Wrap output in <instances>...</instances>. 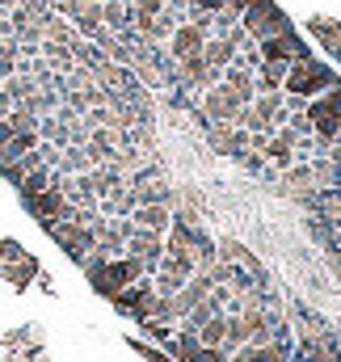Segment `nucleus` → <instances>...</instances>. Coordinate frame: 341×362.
<instances>
[{"label":"nucleus","mask_w":341,"mask_h":362,"mask_svg":"<svg viewBox=\"0 0 341 362\" xmlns=\"http://www.w3.org/2000/svg\"><path fill=\"white\" fill-rule=\"evenodd\" d=\"M329 85H337V72L325 59H316V55L295 59L287 68V76H282V93H295V97H316V93H325Z\"/></svg>","instance_id":"f257e3e1"},{"label":"nucleus","mask_w":341,"mask_h":362,"mask_svg":"<svg viewBox=\"0 0 341 362\" xmlns=\"http://www.w3.org/2000/svg\"><path fill=\"white\" fill-rule=\"evenodd\" d=\"M144 274V262L139 257H131V253H122V257H110L101 270L88 274V286L97 291V295H105V299H114L122 286H131L135 278Z\"/></svg>","instance_id":"f03ea898"},{"label":"nucleus","mask_w":341,"mask_h":362,"mask_svg":"<svg viewBox=\"0 0 341 362\" xmlns=\"http://www.w3.org/2000/svg\"><path fill=\"white\" fill-rule=\"evenodd\" d=\"M241 25H245L257 42H261V38H270V34L291 30V17H287L274 0H249V4H245V13H241Z\"/></svg>","instance_id":"7ed1b4c3"},{"label":"nucleus","mask_w":341,"mask_h":362,"mask_svg":"<svg viewBox=\"0 0 341 362\" xmlns=\"http://www.w3.org/2000/svg\"><path fill=\"white\" fill-rule=\"evenodd\" d=\"M198 110L207 114V122H236V114H241V101H236V93H232V85H211V89L198 93Z\"/></svg>","instance_id":"20e7f679"},{"label":"nucleus","mask_w":341,"mask_h":362,"mask_svg":"<svg viewBox=\"0 0 341 362\" xmlns=\"http://www.w3.org/2000/svg\"><path fill=\"white\" fill-rule=\"evenodd\" d=\"M261 47V59H282V64H295V59H308L312 47L295 34V30H282V34H270L257 42Z\"/></svg>","instance_id":"39448f33"},{"label":"nucleus","mask_w":341,"mask_h":362,"mask_svg":"<svg viewBox=\"0 0 341 362\" xmlns=\"http://www.w3.org/2000/svg\"><path fill=\"white\" fill-rule=\"evenodd\" d=\"M127 253L144 262V274H156L161 253H165V236H161V232H152V228H139V223H135V232L127 236Z\"/></svg>","instance_id":"423d86ee"},{"label":"nucleus","mask_w":341,"mask_h":362,"mask_svg":"<svg viewBox=\"0 0 341 362\" xmlns=\"http://www.w3.org/2000/svg\"><path fill=\"white\" fill-rule=\"evenodd\" d=\"M34 219H72V202L59 194V189H42V194H34L30 202H21Z\"/></svg>","instance_id":"0eeeda50"},{"label":"nucleus","mask_w":341,"mask_h":362,"mask_svg":"<svg viewBox=\"0 0 341 362\" xmlns=\"http://www.w3.org/2000/svg\"><path fill=\"white\" fill-rule=\"evenodd\" d=\"M202 42H207V38H202V30H198L194 21H181V25L169 34V42H165V47H169L173 59H185V55L202 51Z\"/></svg>","instance_id":"6e6552de"},{"label":"nucleus","mask_w":341,"mask_h":362,"mask_svg":"<svg viewBox=\"0 0 341 362\" xmlns=\"http://www.w3.org/2000/svg\"><path fill=\"white\" fill-rule=\"evenodd\" d=\"M131 219L139 223V228H152V232H169V219H173V206H165V202H144V206H135L131 211Z\"/></svg>","instance_id":"1a4fd4ad"},{"label":"nucleus","mask_w":341,"mask_h":362,"mask_svg":"<svg viewBox=\"0 0 341 362\" xmlns=\"http://www.w3.org/2000/svg\"><path fill=\"white\" fill-rule=\"evenodd\" d=\"M202 59H207L211 68H228V64H236V42H232L228 34H211V38L202 42Z\"/></svg>","instance_id":"9d476101"},{"label":"nucleus","mask_w":341,"mask_h":362,"mask_svg":"<svg viewBox=\"0 0 341 362\" xmlns=\"http://www.w3.org/2000/svg\"><path fill=\"white\" fill-rule=\"evenodd\" d=\"M165 350H169V358H177V362H194V354H198V333L177 325V333L165 341Z\"/></svg>","instance_id":"9b49d317"},{"label":"nucleus","mask_w":341,"mask_h":362,"mask_svg":"<svg viewBox=\"0 0 341 362\" xmlns=\"http://www.w3.org/2000/svg\"><path fill=\"white\" fill-rule=\"evenodd\" d=\"M13 189H17V198H21V202H30L34 194L51 189V165H38V169H30V173H25V177L17 181Z\"/></svg>","instance_id":"f8f14e48"},{"label":"nucleus","mask_w":341,"mask_h":362,"mask_svg":"<svg viewBox=\"0 0 341 362\" xmlns=\"http://www.w3.org/2000/svg\"><path fill=\"white\" fill-rule=\"evenodd\" d=\"M4 278H8V286H17V291H25L34 278H38V262L25 253V257H17V262H4Z\"/></svg>","instance_id":"ddd939ff"},{"label":"nucleus","mask_w":341,"mask_h":362,"mask_svg":"<svg viewBox=\"0 0 341 362\" xmlns=\"http://www.w3.org/2000/svg\"><path fill=\"white\" fill-rule=\"evenodd\" d=\"M55 169H59V173H68V177L93 169V165H88V148H85V144H68V148H59V165H55Z\"/></svg>","instance_id":"4468645a"},{"label":"nucleus","mask_w":341,"mask_h":362,"mask_svg":"<svg viewBox=\"0 0 341 362\" xmlns=\"http://www.w3.org/2000/svg\"><path fill=\"white\" fill-rule=\"evenodd\" d=\"M308 34L329 51L333 42H341V21H333V17H312V21H308Z\"/></svg>","instance_id":"2eb2a0df"},{"label":"nucleus","mask_w":341,"mask_h":362,"mask_svg":"<svg viewBox=\"0 0 341 362\" xmlns=\"http://www.w3.org/2000/svg\"><path fill=\"white\" fill-rule=\"evenodd\" d=\"M194 333H198V346H224V337H228V320H224V312L211 316L207 325H198Z\"/></svg>","instance_id":"dca6fc26"},{"label":"nucleus","mask_w":341,"mask_h":362,"mask_svg":"<svg viewBox=\"0 0 341 362\" xmlns=\"http://www.w3.org/2000/svg\"><path fill=\"white\" fill-rule=\"evenodd\" d=\"M249 362H291V341H270V346H253Z\"/></svg>","instance_id":"f3484780"},{"label":"nucleus","mask_w":341,"mask_h":362,"mask_svg":"<svg viewBox=\"0 0 341 362\" xmlns=\"http://www.w3.org/2000/svg\"><path fill=\"white\" fill-rule=\"evenodd\" d=\"M139 329H144V337H152L156 346H165L173 333H177V325H169V320H152V316H148V320H139Z\"/></svg>","instance_id":"a211bd4d"},{"label":"nucleus","mask_w":341,"mask_h":362,"mask_svg":"<svg viewBox=\"0 0 341 362\" xmlns=\"http://www.w3.org/2000/svg\"><path fill=\"white\" fill-rule=\"evenodd\" d=\"M181 286H185V278H177V274H169V270H156V274H152V291H156V295H169V299H173Z\"/></svg>","instance_id":"6ab92c4d"},{"label":"nucleus","mask_w":341,"mask_h":362,"mask_svg":"<svg viewBox=\"0 0 341 362\" xmlns=\"http://www.w3.org/2000/svg\"><path fill=\"white\" fill-rule=\"evenodd\" d=\"M4 122H8L13 131H38V114H30V110H21V105H13Z\"/></svg>","instance_id":"aec40b11"},{"label":"nucleus","mask_w":341,"mask_h":362,"mask_svg":"<svg viewBox=\"0 0 341 362\" xmlns=\"http://www.w3.org/2000/svg\"><path fill=\"white\" fill-rule=\"evenodd\" d=\"M194 362H228V350L224 346H198Z\"/></svg>","instance_id":"412c9836"},{"label":"nucleus","mask_w":341,"mask_h":362,"mask_svg":"<svg viewBox=\"0 0 341 362\" xmlns=\"http://www.w3.org/2000/svg\"><path fill=\"white\" fill-rule=\"evenodd\" d=\"M0 257H4V262H17V257H25V249H21L17 240H0Z\"/></svg>","instance_id":"4be33fe9"},{"label":"nucleus","mask_w":341,"mask_h":362,"mask_svg":"<svg viewBox=\"0 0 341 362\" xmlns=\"http://www.w3.org/2000/svg\"><path fill=\"white\" fill-rule=\"evenodd\" d=\"M325 160H329V165L341 173V144H329V148H325Z\"/></svg>","instance_id":"5701e85b"},{"label":"nucleus","mask_w":341,"mask_h":362,"mask_svg":"<svg viewBox=\"0 0 341 362\" xmlns=\"http://www.w3.org/2000/svg\"><path fill=\"white\" fill-rule=\"evenodd\" d=\"M13 105H17V101H13V97H8V93L0 89V118H8V110H13Z\"/></svg>","instance_id":"b1692460"},{"label":"nucleus","mask_w":341,"mask_h":362,"mask_svg":"<svg viewBox=\"0 0 341 362\" xmlns=\"http://www.w3.org/2000/svg\"><path fill=\"white\" fill-rule=\"evenodd\" d=\"M8 135H13V127H8V122H4V118H0V148H4V144H8Z\"/></svg>","instance_id":"393cba45"},{"label":"nucleus","mask_w":341,"mask_h":362,"mask_svg":"<svg viewBox=\"0 0 341 362\" xmlns=\"http://www.w3.org/2000/svg\"><path fill=\"white\" fill-rule=\"evenodd\" d=\"M325 55H337V64H341V42H333V47H329Z\"/></svg>","instance_id":"a878e982"},{"label":"nucleus","mask_w":341,"mask_h":362,"mask_svg":"<svg viewBox=\"0 0 341 362\" xmlns=\"http://www.w3.org/2000/svg\"><path fill=\"white\" fill-rule=\"evenodd\" d=\"M93 4H105V0H93Z\"/></svg>","instance_id":"bb28decb"},{"label":"nucleus","mask_w":341,"mask_h":362,"mask_svg":"<svg viewBox=\"0 0 341 362\" xmlns=\"http://www.w3.org/2000/svg\"><path fill=\"white\" fill-rule=\"evenodd\" d=\"M0 42H4V34H0Z\"/></svg>","instance_id":"cd10ccee"}]
</instances>
